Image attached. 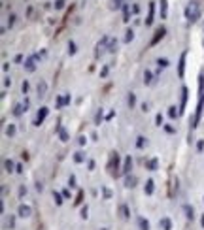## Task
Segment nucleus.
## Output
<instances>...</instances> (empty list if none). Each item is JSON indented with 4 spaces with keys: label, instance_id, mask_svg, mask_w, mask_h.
Segmentation results:
<instances>
[{
    "label": "nucleus",
    "instance_id": "nucleus-5",
    "mask_svg": "<svg viewBox=\"0 0 204 230\" xmlns=\"http://www.w3.org/2000/svg\"><path fill=\"white\" fill-rule=\"evenodd\" d=\"M129 40H132V30L127 32V42H129Z\"/></svg>",
    "mask_w": 204,
    "mask_h": 230
},
{
    "label": "nucleus",
    "instance_id": "nucleus-4",
    "mask_svg": "<svg viewBox=\"0 0 204 230\" xmlns=\"http://www.w3.org/2000/svg\"><path fill=\"white\" fill-rule=\"evenodd\" d=\"M55 6H57V8H63V6H64V0H57V4H55Z\"/></svg>",
    "mask_w": 204,
    "mask_h": 230
},
{
    "label": "nucleus",
    "instance_id": "nucleus-2",
    "mask_svg": "<svg viewBox=\"0 0 204 230\" xmlns=\"http://www.w3.org/2000/svg\"><path fill=\"white\" fill-rule=\"evenodd\" d=\"M153 11H155V4L151 2L149 4V15H147V19H145V25H151V23H153Z\"/></svg>",
    "mask_w": 204,
    "mask_h": 230
},
{
    "label": "nucleus",
    "instance_id": "nucleus-1",
    "mask_svg": "<svg viewBox=\"0 0 204 230\" xmlns=\"http://www.w3.org/2000/svg\"><path fill=\"white\" fill-rule=\"evenodd\" d=\"M185 17H187V21H191V23H195L197 19L200 17V6H199V2H189L187 4V8H185Z\"/></svg>",
    "mask_w": 204,
    "mask_h": 230
},
{
    "label": "nucleus",
    "instance_id": "nucleus-3",
    "mask_svg": "<svg viewBox=\"0 0 204 230\" xmlns=\"http://www.w3.org/2000/svg\"><path fill=\"white\" fill-rule=\"evenodd\" d=\"M161 15L166 17V0H161Z\"/></svg>",
    "mask_w": 204,
    "mask_h": 230
}]
</instances>
